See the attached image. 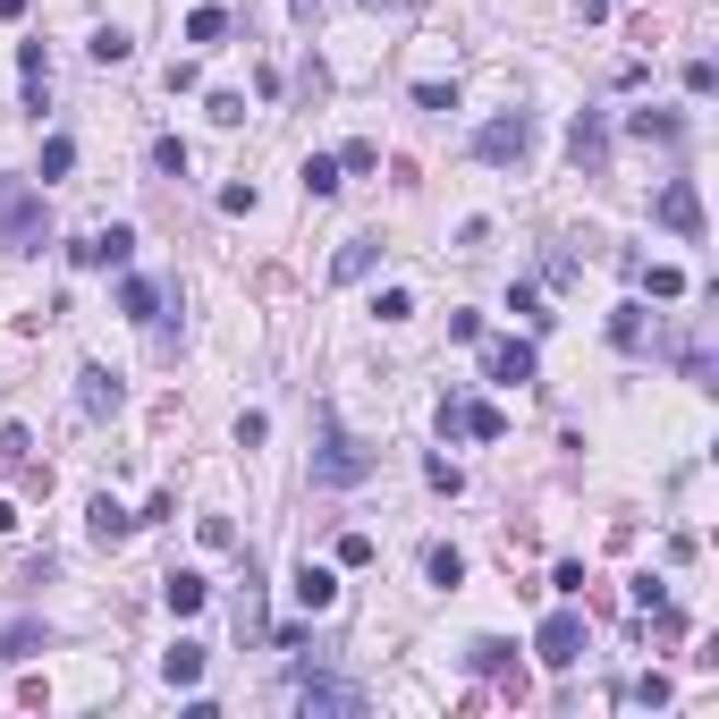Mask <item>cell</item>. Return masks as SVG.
I'll return each mask as SVG.
<instances>
[{
  "label": "cell",
  "mask_w": 719,
  "mask_h": 719,
  "mask_svg": "<svg viewBox=\"0 0 719 719\" xmlns=\"http://www.w3.org/2000/svg\"><path fill=\"white\" fill-rule=\"evenodd\" d=\"M314 424H322V449H314V483H322V491H356L364 474H373V449H364L356 432L339 424V406H322Z\"/></svg>",
  "instance_id": "6da1fadb"
},
{
  "label": "cell",
  "mask_w": 719,
  "mask_h": 719,
  "mask_svg": "<svg viewBox=\"0 0 719 719\" xmlns=\"http://www.w3.org/2000/svg\"><path fill=\"white\" fill-rule=\"evenodd\" d=\"M43 229H51L43 196H34V187H9V178H0V246H9V255H43Z\"/></svg>",
  "instance_id": "7a4b0ae2"
},
{
  "label": "cell",
  "mask_w": 719,
  "mask_h": 719,
  "mask_svg": "<svg viewBox=\"0 0 719 719\" xmlns=\"http://www.w3.org/2000/svg\"><path fill=\"white\" fill-rule=\"evenodd\" d=\"M474 153H483V162H524V153H533V119H524V110H499V119H483V128H474Z\"/></svg>",
  "instance_id": "3957f363"
},
{
  "label": "cell",
  "mask_w": 719,
  "mask_h": 719,
  "mask_svg": "<svg viewBox=\"0 0 719 719\" xmlns=\"http://www.w3.org/2000/svg\"><path fill=\"white\" fill-rule=\"evenodd\" d=\"M533 652H542V669H576V660H585V618H576V610H558V618H542V635H533Z\"/></svg>",
  "instance_id": "277c9868"
},
{
  "label": "cell",
  "mask_w": 719,
  "mask_h": 719,
  "mask_svg": "<svg viewBox=\"0 0 719 719\" xmlns=\"http://www.w3.org/2000/svg\"><path fill=\"white\" fill-rule=\"evenodd\" d=\"M296 703H305V719H356V711H364V686H339V677H305V686H296Z\"/></svg>",
  "instance_id": "5b68a950"
},
{
  "label": "cell",
  "mask_w": 719,
  "mask_h": 719,
  "mask_svg": "<svg viewBox=\"0 0 719 719\" xmlns=\"http://www.w3.org/2000/svg\"><path fill=\"white\" fill-rule=\"evenodd\" d=\"M440 432H474V440H499L508 415L491 406V398H440Z\"/></svg>",
  "instance_id": "8992f818"
},
{
  "label": "cell",
  "mask_w": 719,
  "mask_h": 719,
  "mask_svg": "<svg viewBox=\"0 0 719 719\" xmlns=\"http://www.w3.org/2000/svg\"><path fill=\"white\" fill-rule=\"evenodd\" d=\"M76 406H85V415H119V406H128V390H119V373H110V364H76Z\"/></svg>",
  "instance_id": "52a82bcc"
},
{
  "label": "cell",
  "mask_w": 719,
  "mask_h": 719,
  "mask_svg": "<svg viewBox=\"0 0 719 719\" xmlns=\"http://www.w3.org/2000/svg\"><path fill=\"white\" fill-rule=\"evenodd\" d=\"M652 212H660V229H677V237H703V196H694L686 178H669Z\"/></svg>",
  "instance_id": "ba28073f"
},
{
  "label": "cell",
  "mask_w": 719,
  "mask_h": 719,
  "mask_svg": "<svg viewBox=\"0 0 719 719\" xmlns=\"http://www.w3.org/2000/svg\"><path fill=\"white\" fill-rule=\"evenodd\" d=\"M483 381H499V390L533 381V347H524V339H491L483 347Z\"/></svg>",
  "instance_id": "9c48e42d"
},
{
  "label": "cell",
  "mask_w": 719,
  "mask_h": 719,
  "mask_svg": "<svg viewBox=\"0 0 719 719\" xmlns=\"http://www.w3.org/2000/svg\"><path fill=\"white\" fill-rule=\"evenodd\" d=\"M68 255L85 262V271H110V262H128V255H135V229H94V237H76Z\"/></svg>",
  "instance_id": "30bf717a"
},
{
  "label": "cell",
  "mask_w": 719,
  "mask_h": 719,
  "mask_svg": "<svg viewBox=\"0 0 719 719\" xmlns=\"http://www.w3.org/2000/svg\"><path fill=\"white\" fill-rule=\"evenodd\" d=\"M567 153H576L585 169L610 162V128H601V110H576V128H567Z\"/></svg>",
  "instance_id": "8fae6325"
},
{
  "label": "cell",
  "mask_w": 719,
  "mask_h": 719,
  "mask_svg": "<svg viewBox=\"0 0 719 719\" xmlns=\"http://www.w3.org/2000/svg\"><path fill=\"white\" fill-rule=\"evenodd\" d=\"M296 601H305V610H314V618H322L330 601H339V576H330V567H314V558H305V567H296Z\"/></svg>",
  "instance_id": "7c38bea8"
},
{
  "label": "cell",
  "mask_w": 719,
  "mask_h": 719,
  "mask_svg": "<svg viewBox=\"0 0 719 719\" xmlns=\"http://www.w3.org/2000/svg\"><path fill=\"white\" fill-rule=\"evenodd\" d=\"M373 262H381V237H347V246L330 255V280H364Z\"/></svg>",
  "instance_id": "4fadbf2b"
},
{
  "label": "cell",
  "mask_w": 719,
  "mask_h": 719,
  "mask_svg": "<svg viewBox=\"0 0 719 719\" xmlns=\"http://www.w3.org/2000/svg\"><path fill=\"white\" fill-rule=\"evenodd\" d=\"M85 524H94V542H128V533H135V517L119 508V499H110V491H102L94 508H85Z\"/></svg>",
  "instance_id": "5bb4252c"
},
{
  "label": "cell",
  "mask_w": 719,
  "mask_h": 719,
  "mask_svg": "<svg viewBox=\"0 0 719 719\" xmlns=\"http://www.w3.org/2000/svg\"><path fill=\"white\" fill-rule=\"evenodd\" d=\"M119 314L128 322H162V288L153 280H119Z\"/></svg>",
  "instance_id": "9a60e30c"
},
{
  "label": "cell",
  "mask_w": 719,
  "mask_h": 719,
  "mask_svg": "<svg viewBox=\"0 0 719 719\" xmlns=\"http://www.w3.org/2000/svg\"><path fill=\"white\" fill-rule=\"evenodd\" d=\"M162 601H169V610H178V618H196L203 601H212V585H203V576H187V567H178V576H169V585H162Z\"/></svg>",
  "instance_id": "2e32d148"
},
{
  "label": "cell",
  "mask_w": 719,
  "mask_h": 719,
  "mask_svg": "<svg viewBox=\"0 0 719 719\" xmlns=\"http://www.w3.org/2000/svg\"><path fill=\"white\" fill-rule=\"evenodd\" d=\"M162 677H169V686H196V677H203V644H169Z\"/></svg>",
  "instance_id": "e0dca14e"
},
{
  "label": "cell",
  "mask_w": 719,
  "mask_h": 719,
  "mask_svg": "<svg viewBox=\"0 0 719 719\" xmlns=\"http://www.w3.org/2000/svg\"><path fill=\"white\" fill-rule=\"evenodd\" d=\"M626 128L644 135V144H677V110H635Z\"/></svg>",
  "instance_id": "ac0fdd59"
},
{
  "label": "cell",
  "mask_w": 719,
  "mask_h": 719,
  "mask_svg": "<svg viewBox=\"0 0 719 719\" xmlns=\"http://www.w3.org/2000/svg\"><path fill=\"white\" fill-rule=\"evenodd\" d=\"M424 576H432V585H440V592H449V585H465V558L449 551V542H440V551L424 558Z\"/></svg>",
  "instance_id": "d6986e66"
},
{
  "label": "cell",
  "mask_w": 719,
  "mask_h": 719,
  "mask_svg": "<svg viewBox=\"0 0 719 719\" xmlns=\"http://www.w3.org/2000/svg\"><path fill=\"white\" fill-rule=\"evenodd\" d=\"M43 644H51V635H43V626H0V652H9V660L43 652Z\"/></svg>",
  "instance_id": "ffe728a7"
},
{
  "label": "cell",
  "mask_w": 719,
  "mask_h": 719,
  "mask_svg": "<svg viewBox=\"0 0 719 719\" xmlns=\"http://www.w3.org/2000/svg\"><path fill=\"white\" fill-rule=\"evenodd\" d=\"M305 196H339V162L314 153V162H305Z\"/></svg>",
  "instance_id": "44dd1931"
},
{
  "label": "cell",
  "mask_w": 719,
  "mask_h": 719,
  "mask_svg": "<svg viewBox=\"0 0 719 719\" xmlns=\"http://www.w3.org/2000/svg\"><path fill=\"white\" fill-rule=\"evenodd\" d=\"M128 51H135V43H128V34H119V26H102V34H94V60H102V68H119V60H128Z\"/></svg>",
  "instance_id": "7402d4cb"
},
{
  "label": "cell",
  "mask_w": 719,
  "mask_h": 719,
  "mask_svg": "<svg viewBox=\"0 0 719 719\" xmlns=\"http://www.w3.org/2000/svg\"><path fill=\"white\" fill-rule=\"evenodd\" d=\"M221 34H229V17H221V9H196V17H187V43H221Z\"/></svg>",
  "instance_id": "603a6c76"
},
{
  "label": "cell",
  "mask_w": 719,
  "mask_h": 719,
  "mask_svg": "<svg viewBox=\"0 0 719 719\" xmlns=\"http://www.w3.org/2000/svg\"><path fill=\"white\" fill-rule=\"evenodd\" d=\"M68 169H76V144H68V135H51V144H43V178H68Z\"/></svg>",
  "instance_id": "cb8c5ba5"
},
{
  "label": "cell",
  "mask_w": 719,
  "mask_h": 719,
  "mask_svg": "<svg viewBox=\"0 0 719 719\" xmlns=\"http://www.w3.org/2000/svg\"><path fill=\"white\" fill-rule=\"evenodd\" d=\"M610 339H618V347H635V339H644V305H618V314H610Z\"/></svg>",
  "instance_id": "d4e9b609"
},
{
  "label": "cell",
  "mask_w": 719,
  "mask_h": 719,
  "mask_svg": "<svg viewBox=\"0 0 719 719\" xmlns=\"http://www.w3.org/2000/svg\"><path fill=\"white\" fill-rule=\"evenodd\" d=\"M465 660L491 677V669H508V644H499V635H483V644H465Z\"/></svg>",
  "instance_id": "484cf974"
},
{
  "label": "cell",
  "mask_w": 719,
  "mask_h": 719,
  "mask_svg": "<svg viewBox=\"0 0 719 719\" xmlns=\"http://www.w3.org/2000/svg\"><path fill=\"white\" fill-rule=\"evenodd\" d=\"M424 483H432V491H449V499H458V491H465V474H458V465H449V458H424Z\"/></svg>",
  "instance_id": "4316f807"
},
{
  "label": "cell",
  "mask_w": 719,
  "mask_h": 719,
  "mask_svg": "<svg viewBox=\"0 0 719 719\" xmlns=\"http://www.w3.org/2000/svg\"><path fill=\"white\" fill-rule=\"evenodd\" d=\"M373 314H381V322H406V314H415V296H406V288H381V296H373Z\"/></svg>",
  "instance_id": "83f0119b"
},
{
  "label": "cell",
  "mask_w": 719,
  "mask_h": 719,
  "mask_svg": "<svg viewBox=\"0 0 719 719\" xmlns=\"http://www.w3.org/2000/svg\"><path fill=\"white\" fill-rule=\"evenodd\" d=\"M153 169H162V178H178V169H187V144H178V135H162V144H153Z\"/></svg>",
  "instance_id": "f1b7e54d"
},
{
  "label": "cell",
  "mask_w": 719,
  "mask_h": 719,
  "mask_svg": "<svg viewBox=\"0 0 719 719\" xmlns=\"http://www.w3.org/2000/svg\"><path fill=\"white\" fill-rule=\"evenodd\" d=\"M626 694H635V703L652 711V703H669V677H660V669H652V677H635V686H626Z\"/></svg>",
  "instance_id": "f546056e"
},
{
  "label": "cell",
  "mask_w": 719,
  "mask_h": 719,
  "mask_svg": "<svg viewBox=\"0 0 719 719\" xmlns=\"http://www.w3.org/2000/svg\"><path fill=\"white\" fill-rule=\"evenodd\" d=\"M711 85H719V68H711V60H686V94L703 102V94H711Z\"/></svg>",
  "instance_id": "4dcf8cb0"
},
{
  "label": "cell",
  "mask_w": 719,
  "mask_h": 719,
  "mask_svg": "<svg viewBox=\"0 0 719 719\" xmlns=\"http://www.w3.org/2000/svg\"><path fill=\"white\" fill-rule=\"evenodd\" d=\"M17 458H26V432H17V424H0V465H17Z\"/></svg>",
  "instance_id": "1f68e13d"
},
{
  "label": "cell",
  "mask_w": 719,
  "mask_h": 719,
  "mask_svg": "<svg viewBox=\"0 0 719 719\" xmlns=\"http://www.w3.org/2000/svg\"><path fill=\"white\" fill-rule=\"evenodd\" d=\"M576 9H585V26H601V17H610V0H576Z\"/></svg>",
  "instance_id": "d6a6232c"
},
{
  "label": "cell",
  "mask_w": 719,
  "mask_h": 719,
  "mask_svg": "<svg viewBox=\"0 0 719 719\" xmlns=\"http://www.w3.org/2000/svg\"><path fill=\"white\" fill-rule=\"evenodd\" d=\"M0 533H17V508H9V499H0Z\"/></svg>",
  "instance_id": "836d02e7"
},
{
  "label": "cell",
  "mask_w": 719,
  "mask_h": 719,
  "mask_svg": "<svg viewBox=\"0 0 719 719\" xmlns=\"http://www.w3.org/2000/svg\"><path fill=\"white\" fill-rule=\"evenodd\" d=\"M0 17H26V0H0Z\"/></svg>",
  "instance_id": "e575fe53"
}]
</instances>
